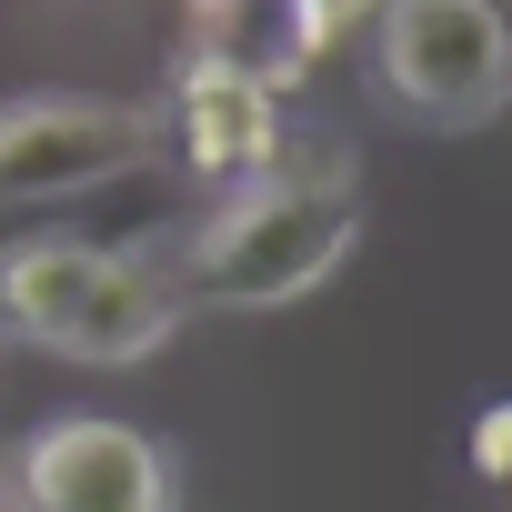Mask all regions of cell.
I'll return each instance as SVG.
<instances>
[{
	"mask_svg": "<svg viewBox=\"0 0 512 512\" xmlns=\"http://www.w3.org/2000/svg\"><path fill=\"white\" fill-rule=\"evenodd\" d=\"M151 161H161V111L141 101H91V91L0 101V211H71Z\"/></svg>",
	"mask_w": 512,
	"mask_h": 512,
	"instance_id": "cell-3",
	"label": "cell"
},
{
	"mask_svg": "<svg viewBox=\"0 0 512 512\" xmlns=\"http://www.w3.org/2000/svg\"><path fill=\"white\" fill-rule=\"evenodd\" d=\"M11 512H171V452L111 412H51L11 452Z\"/></svg>",
	"mask_w": 512,
	"mask_h": 512,
	"instance_id": "cell-4",
	"label": "cell"
},
{
	"mask_svg": "<svg viewBox=\"0 0 512 512\" xmlns=\"http://www.w3.org/2000/svg\"><path fill=\"white\" fill-rule=\"evenodd\" d=\"M282 151H292V131H282V91L241 81V71H201V61H181V91H171V111H161V161H171L181 181L241 191V181H262Z\"/></svg>",
	"mask_w": 512,
	"mask_h": 512,
	"instance_id": "cell-5",
	"label": "cell"
},
{
	"mask_svg": "<svg viewBox=\"0 0 512 512\" xmlns=\"http://www.w3.org/2000/svg\"><path fill=\"white\" fill-rule=\"evenodd\" d=\"M372 91L422 131H482L512 101V0H382Z\"/></svg>",
	"mask_w": 512,
	"mask_h": 512,
	"instance_id": "cell-2",
	"label": "cell"
},
{
	"mask_svg": "<svg viewBox=\"0 0 512 512\" xmlns=\"http://www.w3.org/2000/svg\"><path fill=\"white\" fill-rule=\"evenodd\" d=\"M312 11H322L332 31H352V21H372V11H382V0H312Z\"/></svg>",
	"mask_w": 512,
	"mask_h": 512,
	"instance_id": "cell-8",
	"label": "cell"
},
{
	"mask_svg": "<svg viewBox=\"0 0 512 512\" xmlns=\"http://www.w3.org/2000/svg\"><path fill=\"white\" fill-rule=\"evenodd\" d=\"M181 31L201 71H241L262 91H292L322 71V51L342 41L312 0H181Z\"/></svg>",
	"mask_w": 512,
	"mask_h": 512,
	"instance_id": "cell-6",
	"label": "cell"
},
{
	"mask_svg": "<svg viewBox=\"0 0 512 512\" xmlns=\"http://www.w3.org/2000/svg\"><path fill=\"white\" fill-rule=\"evenodd\" d=\"M462 452H472V472H482V482H502V492H512V402H482V412H472V432H462Z\"/></svg>",
	"mask_w": 512,
	"mask_h": 512,
	"instance_id": "cell-7",
	"label": "cell"
},
{
	"mask_svg": "<svg viewBox=\"0 0 512 512\" xmlns=\"http://www.w3.org/2000/svg\"><path fill=\"white\" fill-rule=\"evenodd\" d=\"M362 241V191H352V161L342 151H282L262 181H241L201 211L191 251H181V302H211V312H272V302H302L322 292Z\"/></svg>",
	"mask_w": 512,
	"mask_h": 512,
	"instance_id": "cell-1",
	"label": "cell"
},
{
	"mask_svg": "<svg viewBox=\"0 0 512 512\" xmlns=\"http://www.w3.org/2000/svg\"><path fill=\"white\" fill-rule=\"evenodd\" d=\"M0 512H11V452H0Z\"/></svg>",
	"mask_w": 512,
	"mask_h": 512,
	"instance_id": "cell-9",
	"label": "cell"
}]
</instances>
